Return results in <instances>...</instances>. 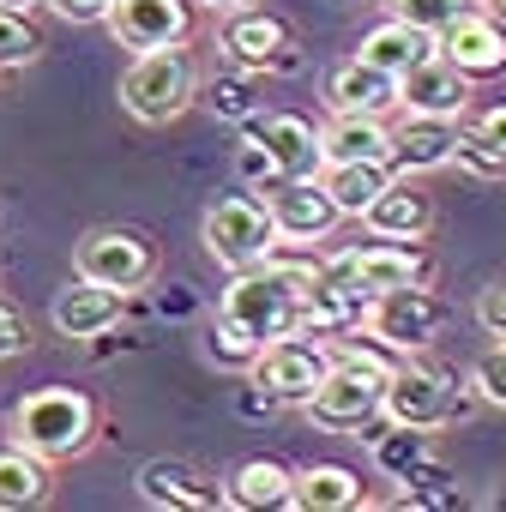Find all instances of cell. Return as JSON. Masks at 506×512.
Instances as JSON below:
<instances>
[{
  "instance_id": "obj_29",
  "label": "cell",
  "mask_w": 506,
  "mask_h": 512,
  "mask_svg": "<svg viewBox=\"0 0 506 512\" xmlns=\"http://www.w3.org/2000/svg\"><path fill=\"white\" fill-rule=\"evenodd\" d=\"M374 458H380V470H392L398 482L410 476V470H422L434 452H428V428H398L392 422V434H380L374 440Z\"/></svg>"
},
{
  "instance_id": "obj_11",
  "label": "cell",
  "mask_w": 506,
  "mask_h": 512,
  "mask_svg": "<svg viewBox=\"0 0 506 512\" xmlns=\"http://www.w3.org/2000/svg\"><path fill=\"white\" fill-rule=\"evenodd\" d=\"M332 272H344L362 296H380V290H398V284H428V260H422V247L416 241H362V247H344L326 260Z\"/></svg>"
},
{
  "instance_id": "obj_8",
  "label": "cell",
  "mask_w": 506,
  "mask_h": 512,
  "mask_svg": "<svg viewBox=\"0 0 506 512\" xmlns=\"http://www.w3.org/2000/svg\"><path fill=\"white\" fill-rule=\"evenodd\" d=\"M326 362H332L326 338L296 326V332H284V338H272V344H260V350H253L247 374H253V386H260L266 398H278V404H302V398L320 386Z\"/></svg>"
},
{
  "instance_id": "obj_34",
  "label": "cell",
  "mask_w": 506,
  "mask_h": 512,
  "mask_svg": "<svg viewBox=\"0 0 506 512\" xmlns=\"http://www.w3.org/2000/svg\"><path fill=\"white\" fill-rule=\"evenodd\" d=\"M235 169H241V181H247L253 193L278 181V163L266 157V145H260V139H241V151H235Z\"/></svg>"
},
{
  "instance_id": "obj_7",
  "label": "cell",
  "mask_w": 506,
  "mask_h": 512,
  "mask_svg": "<svg viewBox=\"0 0 506 512\" xmlns=\"http://www.w3.org/2000/svg\"><path fill=\"white\" fill-rule=\"evenodd\" d=\"M380 416L398 422V428H446L464 416V392L452 374L440 368H422V362H392L386 374V398H380Z\"/></svg>"
},
{
  "instance_id": "obj_5",
  "label": "cell",
  "mask_w": 506,
  "mask_h": 512,
  "mask_svg": "<svg viewBox=\"0 0 506 512\" xmlns=\"http://www.w3.org/2000/svg\"><path fill=\"white\" fill-rule=\"evenodd\" d=\"M199 241H205L211 260L229 266V272L260 266V260H272V253L284 247V241H278V223H272V211H266V199H253V193H223V199H211L205 217H199Z\"/></svg>"
},
{
  "instance_id": "obj_26",
  "label": "cell",
  "mask_w": 506,
  "mask_h": 512,
  "mask_svg": "<svg viewBox=\"0 0 506 512\" xmlns=\"http://www.w3.org/2000/svg\"><path fill=\"white\" fill-rule=\"evenodd\" d=\"M362 500H368L362 476L344 470V464H308V470H296V506L302 512H350Z\"/></svg>"
},
{
  "instance_id": "obj_2",
  "label": "cell",
  "mask_w": 506,
  "mask_h": 512,
  "mask_svg": "<svg viewBox=\"0 0 506 512\" xmlns=\"http://www.w3.org/2000/svg\"><path fill=\"white\" fill-rule=\"evenodd\" d=\"M332 362L320 374V386L302 398L308 422L332 428V434H356L380 416V398H386V374H392V356L386 350H368V344H350L344 332L326 338Z\"/></svg>"
},
{
  "instance_id": "obj_22",
  "label": "cell",
  "mask_w": 506,
  "mask_h": 512,
  "mask_svg": "<svg viewBox=\"0 0 506 512\" xmlns=\"http://www.w3.org/2000/svg\"><path fill=\"white\" fill-rule=\"evenodd\" d=\"M229 506H241V512H284V506H296V470L290 464H278V458H247L235 476H229Z\"/></svg>"
},
{
  "instance_id": "obj_28",
  "label": "cell",
  "mask_w": 506,
  "mask_h": 512,
  "mask_svg": "<svg viewBox=\"0 0 506 512\" xmlns=\"http://www.w3.org/2000/svg\"><path fill=\"white\" fill-rule=\"evenodd\" d=\"M43 55V37L25 7H0V73H19Z\"/></svg>"
},
{
  "instance_id": "obj_3",
  "label": "cell",
  "mask_w": 506,
  "mask_h": 512,
  "mask_svg": "<svg viewBox=\"0 0 506 512\" xmlns=\"http://www.w3.org/2000/svg\"><path fill=\"white\" fill-rule=\"evenodd\" d=\"M7 440L25 446V452H37V458H49V464L79 458L97 440V404L79 386H37V392H25L13 404Z\"/></svg>"
},
{
  "instance_id": "obj_20",
  "label": "cell",
  "mask_w": 506,
  "mask_h": 512,
  "mask_svg": "<svg viewBox=\"0 0 506 512\" xmlns=\"http://www.w3.org/2000/svg\"><path fill=\"white\" fill-rule=\"evenodd\" d=\"M326 109L332 115H392L398 109V79L368 67L362 55H350L326 73Z\"/></svg>"
},
{
  "instance_id": "obj_6",
  "label": "cell",
  "mask_w": 506,
  "mask_h": 512,
  "mask_svg": "<svg viewBox=\"0 0 506 512\" xmlns=\"http://www.w3.org/2000/svg\"><path fill=\"white\" fill-rule=\"evenodd\" d=\"M446 302L428 290V284H398V290H380V296H368V308H362V332L380 344V350H404V356H416V350H428L440 332H446Z\"/></svg>"
},
{
  "instance_id": "obj_9",
  "label": "cell",
  "mask_w": 506,
  "mask_h": 512,
  "mask_svg": "<svg viewBox=\"0 0 506 512\" xmlns=\"http://www.w3.org/2000/svg\"><path fill=\"white\" fill-rule=\"evenodd\" d=\"M151 272H157L151 241L139 229H121V223H97L73 247V278L109 284V290H139V284H151Z\"/></svg>"
},
{
  "instance_id": "obj_27",
  "label": "cell",
  "mask_w": 506,
  "mask_h": 512,
  "mask_svg": "<svg viewBox=\"0 0 506 512\" xmlns=\"http://www.w3.org/2000/svg\"><path fill=\"white\" fill-rule=\"evenodd\" d=\"M49 500V458L25 452V446H0V512H25Z\"/></svg>"
},
{
  "instance_id": "obj_15",
  "label": "cell",
  "mask_w": 506,
  "mask_h": 512,
  "mask_svg": "<svg viewBox=\"0 0 506 512\" xmlns=\"http://www.w3.org/2000/svg\"><path fill=\"white\" fill-rule=\"evenodd\" d=\"M109 37L121 49H163L187 43V0H109Z\"/></svg>"
},
{
  "instance_id": "obj_10",
  "label": "cell",
  "mask_w": 506,
  "mask_h": 512,
  "mask_svg": "<svg viewBox=\"0 0 506 512\" xmlns=\"http://www.w3.org/2000/svg\"><path fill=\"white\" fill-rule=\"evenodd\" d=\"M266 193V211H272V223H278V241H296V247H314V241H326L344 217H338V205H332V193L320 187V175H278L272 187H260Z\"/></svg>"
},
{
  "instance_id": "obj_30",
  "label": "cell",
  "mask_w": 506,
  "mask_h": 512,
  "mask_svg": "<svg viewBox=\"0 0 506 512\" xmlns=\"http://www.w3.org/2000/svg\"><path fill=\"white\" fill-rule=\"evenodd\" d=\"M452 163H458L464 175H476V181H506V151H500V145H488L482 133H470L464 121H458V145H452Z\"/></svg>"
},
{
  "instance_id": "obj_38",
  "label": "cell",
  "mask_w": 506,
  "mask_h": 512,
  "mask_svg": "<svg viewBox=\"0 0 506 512\" xmlns=\"http://www.w3.org/2000/svg\"><path fill=\"white\" fill-rule=\"evenodd\" d=\"M43 7L67 25H103L109 19V0H43Z\"/></svg>"
},
{
  "instance_id": "obj_12",
  "label": "cell",
  "mask_w": 506,
  "mask_h": 512,
  "mask_svg": "<svg viewBox=\"0 0 506 512\" xmlns=\"http://www.w3.org/2000/svg\"><path fill=\"white\" fill-rule=\"evenodd\" d=\"M217 43L241 73H266V67H290V25L266 7H229L217 13Z\"/></svg>"
},
{
  "instance_id": "obj_32",
  "label": "cell",
  "mask_w": 506,
  "mask_h": 512,
  "mask_svg": "<svg viewBox=\"0 0 506 512\" xmlns=\"http://www.w3.org/2000/svg\"><path fill=\"white\" fill-rule=\"evenodd\" d=\"M205 103H211L217 121H247V115H260V103H253V73L211 79V85H205Z\"/></svg>"
},
{
  "instance_id": "obj_16",
  "label": "cell",
  "mask_w": 506,
  "mask_h": 512,
  "mask_svg": "<svg viewBox=\"0 0 506 512\" xmlns=\"http://www.w3.org/2000/svg\"><path fill=\"white\" fill-rule=\"evenodd\" d=\"M398 109L404 115H434V121H464L470 115V79L452 61L428 55L422 67H410L398 79Z\"/></svg>"
},
{
  "instance_id": "obj_25",
  "label": "cell",
  "mask_w": 506,
  "mask_h": 512,
  "mask_svg": "<svg viewBox=\"0 0 506 512\" xmlns=\"http://www.w3.org/2000/svg\"><path fill=\"white\" fill-rule=\"evenodd\" d=\"M386 181H392V163H386V157H362V163H326V169H320V187L332 193L338 217H362Z\"/></svg>"
},
{
  "instance_id": "obj_1",
  "label": "cell",
  "mask_w": 506,
  "mask_h": 512,
  "mask_svg": "<svg viewBox=\"0 0 506 512\" xmlns=\"http://www.w3.org/2000/svg\"><path fill=\"white\" fill-rule=\"evenodd\" d=\"M308 284H314V266H290V260H260V266H241L229 272V290L217 296V320L235 326L253 350L284 338L302 326V308H308Z\"/></svg>"
},
{
  "instance_id": "obj_42",
  "label": "cell",
  "mask_w": 506,
  "mask_h": 512,
  "mask_svg": "<svg viewBox=\"0 0 506 512\" xmlns=\"http://www.w3.org/2000/svg\"><path fill=\"white\" fill-rule=\"evenodd\" d=\"M500 506H506V494H500Z\"/></svg>"
},
{
  "instance_id": "obj_40",
  "label": "cell",
  "mask_w": 506,
  "mask_h": 512,
  "mask_svg": "<svg viewBox=\"0 0 506 512\" xmlns=\"http://www.w3.org/2000/svg\"><path fill=\"white\" fill-rule=\"evenodd\" d=\"M476 13H488V19L506 31V0H476Z\"/></svg>"
},
{
  "instance_id": "obj_19",
  "label": "cell",
  "mask_w": 506,
  "mask_h": 512,
  "mask_svg": "<svg viewBox=\"0 0 506 512\" xmlns=\"http://www.w3.org/2000/svg\"><path fill=\"white\" fill-rule=\"evenodd\" d=\"M121 314H127V290L91 284V278H73L55 296V308H49V320H55L61 338H103V332L121 326Z\"/></svg>"
},
{
  "instance_id": "obj_31",
  "label": "cell",
  "mask_w": 506,
  "mask_h": 512,
  "mask_svg": "<svg viewBox=\"0 0 506 512\" xmlns=\"http://www.w3.org/2000/svg\"><path fill=\"white\" fill-rule=\"evenodd\" d=\"M476 7V0H386V13L392 19H404V25H416V31H446L458 13H470Z\"/></svg>"
},
{
  "instance_id": "obj_14",
  "label": "cell",
  "mask_w": 506,
  "mask_h": 512,
  "mask_svg": "<svg viewBox=\"0 0 506 512\" xmlns=\"http://www.w3.org/2000/svg\"><path fill=\"white\" fill-rule=\"evenodd\" d=\"M133 488H139L145 506H163V512H211V506H229V494L217 482H205L187 458H151V464H139Z\"/></svg>"
},
{
  "instance_id": "obj_18",
  "label": "cell",
  "mask_w": 506,
  "mask_h": 512,
  "mask_svg": "<svg viewBox=\"0 0 506 512\" xmlns=\"http://www.w3.org/2000/svg\"><path fill=\"white\" fill-rule=\"evenodd\" d=\"M241 127H247V139L266 145V157L278 163V175H320V127L308 115L278 109V115H247Z\"/></svg>"
},
{
  "instance_id": "obj_24",
  "label": "cell",
  "mask_w": 506,
  "mask_h": 512,
  "mask_svg": "<svg viewBox=\"0 0 506 512\" xmlns=\"http://www.w3.org/2000/svg\"><path fill=\"white\" fill-rule=\"evenodd\" d=\"M392 151V127L386 115H332L320 127V169L326 163H362V157H386Z\"/></svg>"
},
{
  "instance_id": "obj_21",
  "label": "cell",
  "mask_w": 506,
  "mask_h": 512,
  "mask_svg": "<svg viewBox=\"0 0 506 512\" xmlns=\"http://www.w3.org/2000/svg\"><path fill=\"white\" fill-rule=\"evenodd\" d=\"M452 145H458V121H434V115H404V127H392V175H428V169H446L452 163Z\"/></svg>"
},
{
  "instance_id": "obj_23",
  "label": "cell",
  "mask_w": 506,
  "mask_h": 512,
  "mask_svg": "<svg viewBox=\"0 0 506 512\" xmlns=\"http://www.w3.org/2000/svg\"><path fill=\"white\" fill-rule=\"evenodd\" d=\"M428 55H434V31H416V25H404V19H392V13L362 37V61L380 67V73H392V79H404V73L422 67Z\"/></svg>"
},
{
  "instance_id": "obj_35",
  "label": "cell",
  "mask_w": 506,
  "mask_h": 512,
  "mask_svg": "<svg viewBox=\"0 0 506 512\" xmlns=\"http://www.w3.org/2000/svg\"><path fill=\"white\" fill-rule=\"evenodd\" d=\"M205 350H211V356H217L223 368H247V362H253V344H247V338H241L235 326H223V320L211 326V338H205Z\"/></svg>"
},
{
  "instance_id": "obj_39",
  "label": "cell",
  "mask_w": 506,
  "mask_h": 512,
  "mask_svg": "<svg viewBox=\"0 0 506 512\" xmlns=\"http://www.w3.org/2000/svg\"><path fill=\"white\" fill-rule=\"evenodd\" d=\"M464 127H470V133H482L488 145H500V151H506V103H494V109H476V115H464Z\"/></svg>"
},
{
  "instance_id": "obj_17",
  "label": "cell",
  "mask_w": 506,
  "mask_h": 512,
  "mask_svg": "<svg viewBox=\"0 0 506 512\" xmlns=\"http://www.w3.org/2000/svg\"><path fill=\"white\" fill-rule=\"evenodd\" d=\"M356 223L368 235H386V241H422L434 229V199L416 187V175H392Z\"/></svg>"
},
{
  "instance_id": "obj_36",
  "label": "cell",
  "mask_w": 506,
  "mask_h": 512,
  "mask_svg": "<svg viewBox=\"0 0 506 512\" xmlns=\"http://www.w3.org/2000/svg\"><path fill=\"white\" fill-rule=\"evenodd\" d=\"M476 326L488 338H506V278H494L482 296H476Z\"/></svg>"
},
{
  "instance_id": "obj_41",
  "label": "cell",
  "mask_w": 506,
  "mask_h": 512,
  "mask_svg": "<svg viewBox=\"0 0 506 512\" xmlns=\"http://www.w3.org/2000/svg\"><path fill=\"white\" fill-rule=\"evenodd\" d=\"M199 7H211V13H229V7H247V0H199Z\"/></svg>"
},
{
  "instance_id": "obj_13",
  "label": "cell",
  "mask_w": 506,
  "mask_h": 512,
  "mask_svg": "<svg viewBox=\"0 0 506 512\" xmlns=\"http://www.w3.org/2000/svg\"><path fill=\"white\" fill-rule=\"evenodd\" d=\"M434 55L440 61H452L470 85L476 79H494V73H506V31L488 19V13H458L440 37H434Z\"/></svg>"
},
{
  "instance_id": "obj_33",
  "label": "cell",
  "mask_w": 506,
  "mask_h": 512,
  "mask_svg": "<svg viewBox=\"0 0 506 512\" xmlns=\"http://www.w3.org/2000/svg\"><path fill=\"white\" fill-rule=\"evenodd\" d=\"M470 392H476L482 404L506 410V338H500L494 350H482V356H476V368H470Z\"/></svg>"
},
{
  "instance_id": "obj_4",
  "label": "cell",
  "mask_w": 506,
  "mask_h": 512,
  "mask_svg": "<svg viewBox=\"0 0 506 512\" xmlns=\"http://www.w3.org/2000/svg\"><path fill=\"white\" fill-rule=\"evenodd\" d=\"M199 103V61L187 43H163V49H139L121 73V109L139 127H169Z\"/></svg>"
},
{
  "instance_id": "obj_37",
  "label": "cell",
  "mask_w": 506,
  "mask_h": 512,
  "mask_svg": "<svg viewBox=\"0 0 506 512\" xmlns=\"http://www.w3.org/2000/svg\"><path fill=\"white\" fill-rule=\"evenodd\" d=\"M25 350H31V320H25L19 308L0 302V362H13V356H25Z\"/></svg>"
}]
</instances>
